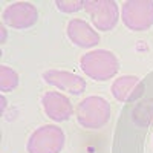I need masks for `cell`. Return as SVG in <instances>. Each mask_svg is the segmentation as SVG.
<instances>
[{
  "mask_svg": "<svg viewBox=\"0 0 153 153\" xmlns=\"http://www.w3.org/2000/svg\"><path fill=\"white\" fill-rule=\"evenodd\" d=\"M83 72L95 81H107L120 71V60L113 52L106 49H94L80 60Z\"/></svg>",
  "mask_w": 153,
  "mask_h": 153,
  "instance_id": "obj_1",
  "label": "cell"
},
{
  "mask_svg": "<svg viewBox=\"0 0 153 153\" xmlns=\"http://www.w3.org/2000/svg\"><path fill=\"white\" fill-rule=\"evenodd\" d=\"M110 120V104L103 97H86L76 106V121L89 130H98Z\"/></svg>",
  "mask_w": 153,
  "mask_h": 153,
  "instance_id": "obj_2",
  "label": "cell"
},
{
  "mask_svg": "<svg viewBox=\"0 0 153 153\" xmlns=\"http://www.w3.org/2000/svg\"><path fill=\"white\" fill-rule=\"evenodd\" d=\"M65 133L55 124H45L34 130L26 143L28 153H60L65 147Z\"/></svg>",
  "mask_w": 153,
  "mask_h": 153,
  "instance_id": "obj_3",
  "label": "cell"
},
{
  "mask_svg": "<svg viewBox=\"0 0 153 153\" xmlns=\"http://www.w3.org/2000/svg\"><path fill=\"white\" fill-rule=\"evenodd\" d=\"M121 20L124 26L135 32H143L153 26L152 0H127L121 5Z\"/></svg>",
  "mask_w": 153,
  "mask_h": 153,
  "instance_id": "obj_4",
  "label": "cell"
},
{
  "mask_svg": "<svg viewBox=\"0 0 153 153\" xmlns=\"http://www.w3.org/2000/svg\"><path fill=\"white\" fill-rule=\"evenodd\" d=\"M84 9L98 31H112L120 20V8L113 0L84 2Z\"/></svg>",
  "mask_w": 153,
  "mask_h": 153,
  "instance_id": "obj_5",
  "label": "cell"
},
{
  "mask_svg": "<svg viewBox=\"0 0 153 153\" xmlns=\"http://www.w3.org/2000/svg\"><path fill=\"white\" fill-rule=\"evenodd\" d=\"M38 11L37 6L29 2H16L3 9V25L14 29H28L37 23Z\"/></svg>",
  "mask_w": 153,
  "mask_h": 153,
  "instance_id": "obj_6",
  "label": "cell"
},
{
  "mask_svg": "<svg viewBox=\"0 0 153 153\" xmlns=\"http://www.w3.org/2000/svg\"><path fill=\"white\" fill-rule=\"evenodd\" d=\"M43 80L57 87L58 91H63L71 95H81L86 91V80L83 76L68 72V71H61V69H51L43 74Z\"/></svg>",
  "mask_w": 153,
  "mask_h": 153,
  "instance_id": "obj_7",
  "label": "cell"
},
{
  "mask_svg": "<svg viewBox=\"0 0 153 153\" xmlns=\"http://www.w3.org/2000/svg\"><path fill=\"white\" fill-rule=\"evenodd\" d=\"M42 106L48 117L55 121V123H63L71 118L74 112L71 100L60 92H46L42 97Z\"/></svg>",
  "mask_w": 153,
  "mask_h": 153,
  "instance_id": "obj_8",
  "label": "cell"
},
{
  "mask_svg": "<svg viewBox=\"0 0 153 153\" xmlns=\"http://www.w3.org/2000/svg\"><path fill=\"white\" fill-rule=\"evenodd\" d=\"M66 32L69 40L78 48H95L100 43V34L89 25L87 22L81 19H72L69 20Z\"/></svg>",
  "mask_w": 153,
  "mask_h": 153,
  "instance_id": "obj_9",
  "label": "cell"
},
{
  "mask_svg": "<svg viewBox=\"0 0 153 153\" xmlns=\"http://www.w3.org/2000/svg\"><path fill=\"white\" fill-rule=\"evenodd\" d=\"M144 91V86L141 80L135 75H121L112 83L110 92L113 98L121 103H129V101H135L136 98L141 97Z\"/></svg>",
  "mask_w": 153,
  "mask_h": 153,
  "instance_id": "obj_10",
  "label": "cell"
},
{
  "mask_svg": "<svg viewBox=\"0 0 153 153\" xmlns=\"http://www.w3.org/2000/svg\"><path fill=\"white\" fill-rule=\"evenodd\" d=\"M19 86V74L9 68L2 65L0 66V89L2 92H11Z\"/></svg>",
  "mask_w": 153,
  "mask_h": 153,
  "instance_id": "obj_11",
  "label": "cell"
},
{
  "mask_svg": "<svg viewBox=\"0 0 153 153\" xmlns=\"http://www.w3.org/2000/svg\"><path fill=\"white\" fill-rule=\"evenodd\" d=\"M55 6L61 12L71 14V12H76V11H80L81 8H84V2L83 0H72V2H68V0H57Z\"/></svg>",
  "mask_w": 153,
  "mask_h": 153,
  "instance_id": "obj_12",
  "label": "cell"
},
{
  "mask_svg": "<svg viewBox=\"0 0 153 153\" xmlns=\"http://www.w3.org/2000/svg\"><path fill=\"white\" fill-rule=\"evenodd\" d=\"M5 38H6V32H5V25L2 26V43L5 42Z\"/></svg>",
  "mask_w": 153,
  "mask_h": 153,
  "instance_id": "obj_13",
  "label": "cell"
},
{
  "mask_svg": "<svg viewBox=\"0 0 153 153\" xmlns=\"http://www.w3.org/2000/svg\"><path fill=\"white\" fill-rule=\"evenodd\" d=\"M2 104H3V106H2V110H5V106H6V100H5L3 97H2Z\"/></svg>",
  "mask_w": 153,
  "mask_h": 153,
  "instance_id": "obj_14",
  "label": "cell"
}]
</instances>
